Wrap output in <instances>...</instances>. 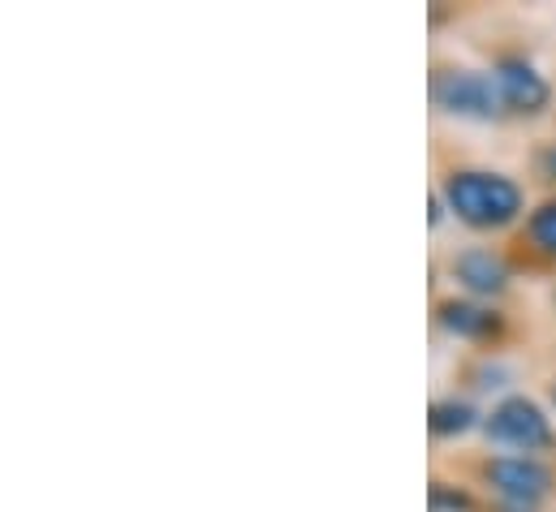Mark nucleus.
I'll return each mask as SVG.
<instances>
[{
	"mask_svg": "<svg viewBox=\"0 0 556 512\" xmlns=\"http://www.w3.org/2000/svg\"><path fill=\"white\" fill-rule=\"evenodd\" d=\"M522 185L501 172L466 168L444 181V207L470 229H505L522 216Z\"/></svg>",
	"mask_w": 556,
	"mask_h": 512,
	"instance_id": "obj_1",
	"label": "nucleus"
},
{
	"mask_svg": "<svg viewBox=\"0 0 556 512\" xmlns=\"http://www.w3.org/2000/svg\"><path fill=\"white\" fill-rule=\"evenodd\" d=\"M483 431H488L492 444H505V448H518V452L553 448V422L531 396H505L483 418Z\"/></svg>",
	"mask_w": 556,
	"mask_h": 512,
	"instance_id": "obj_2",
	"label": "nucleus"
},
{
	"mask_svg": "<svg viewBox=\"0 0 556 512\" xmlns=\"http://www.w3.org/2000/svg\"><path fill=\"white\" fill-rule=\"evenodd\" d=\"M431 100H435V108H444L453 117H470V121H492L505 108L496 78L492 74H479V69L440 74L435 87H431Z\"/></svg>",
	"mask_w": 556,
	"mask_h": 512,
	"instance_id": "obj_3",
	"label": "nucleus"
},
{
	"mask_svg": "<svg viewBox=\"0 0 556 512\" xmlns=\"http://www.w3.org/2000/svg\"><path fill=\"white\" fill-rule=\"evenodd\" d=\"M488 483L496 487L505 512H535L553 487V474L535 457H496L488 465Z\"/></svg>",
	"mask_w": 556,
	"mask_h": 512,
	"instance_id": "obj_4",
	"label": "nucleus"
},
{
	"mask_svg": "<svg viewBox=\"0 0 556 512\" xmlns=\"http://www.w3.org/2000/svg\"><path fill=\"white\" fill-rule=\"evenodd\" d=\"M492 78H496V87H501L505 108H514V113H544L548 100H553L548 78H544L531 61H522V56H505V61L492 69Z\"/></svg>",
	"mask_w": 556,
	"mask_h": 512,
	"instance_id": "obj_5",
	"label": "nucleus"
},
{
	"mask_svg": "<svg viewBox=\"0 0 556 512\" xmlns=\"http://www.w3.org/2000/svg\"><path fill=\"white\" fill-rule=\"evenodd\" d=\"M453 276H457V284L466 293L496 297L509 284V263L501 255H492V251H462V255L453 258Z\"/></svg>",
	"mask_w": 556,
	"mask_h": 512,
	"instance_id": "obj_6",
	"label": "nucleus"
},
{
	"mask_svg": "<svg viewBox=\"0 0 556 512\" xmlns=\"http://www.w3.org/2000/svg\"><path fill=\"white\" fill-rule=\"evenodd\" d=\"M440 328L462 336V341H483L496 332V315L479 302H444L440 306Z\"/></svg>",
	"mask_w": 556,
	"mask_h": 512,
	"instance_id": "obj_7",
	"label": "nucleus"
},
{
	"mask_svg": "<svg viewBox=\"0 0 556 512\" xmlns=\"http://www.w3.org/2000/svg\"><path fill=\"white\" fill-rule=\"evenodd\" d=\"M431 435H440V439H457V435H466V431H475L479 426V409L470 405V400H435L431 405Z\"/></svg>",
	"mask_w": 556,
	"mask_h": 512,
	"instance_id": "obj_8",
	"label": "nucleus"
},
{
	"mask_svg": "<svg viewBox=\"0 0 556 512\" xmlns=\"http://www.w3.org/2000/svg\"><path fill=\"white\" fill-rule=\"evenodd\" d=\"M527 233H531V242H535L544 255H556V203H544L540 212H531Z\"/></svg>",
	"mask_w": 556,
	"mask_h": 512,
	"instance_id": "obj_9",
	"label": "nucleus"
},
{
	"mask_svg": "<svg viewBox=\"0 0 556 512\" xmlns=\"http://www.w3.org/2000/svg\"><path fill=\"white\" fill-rule=\"evenodd\" d=\"M431 509L435 512H470V500H466L462 491H448L444 483H435V487H431Z\"/></svg>",
	"mask_w": 556,
	"mask_h": 512,
	"instance_id": "obj_10",
	"label": "nucleus"
},
{
	"mask_svg": "<svg viewBox=\"0 0 556 512\" xmlns=\"http://www.w3.org/2000/svg\"><path fill=\"white\" fill-rule=\"evenodd\" d=\"M440 220H444V194H435V199H431V229H435Z\"/></svg>",
	"mask_w": 556,
	"mask_h": 512,
	"instance_id": "obj_11",
	"label": "nucleus"
},
{
	"mask_svg": "<svg viewBox=\"0 0 556 512\" xmlns=\"http://www.w3.org/2000/svg\"><path fill=\"white\" fill-rule=\"evenodd\" d=\"M553 405H556V387H553Z\"/></svg>",
	"mask_w": 556,
	"mask_h": 512,
	"instance_id": "obj_12",
	"label": "nucleus"
}]
</instances>
